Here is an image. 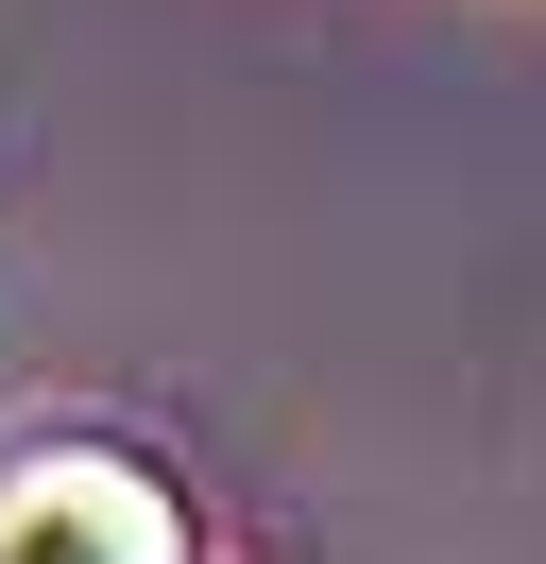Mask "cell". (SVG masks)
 <instances>
[{
  "instance_id": "cell-1",
  "label": "cell",
  "mask_w": 546,
  "mask_h": 564,
  "mask_svg": "<svg viewBox=\"0 0 546 564\" xmlns=\"http://www.w3.org/2000/svg\"><path fill=\"white\" fill-rule=\"evenodd\" d=\"M0 564H188V513L136 445H0Z\"/></svg>"
}]
</instances>
